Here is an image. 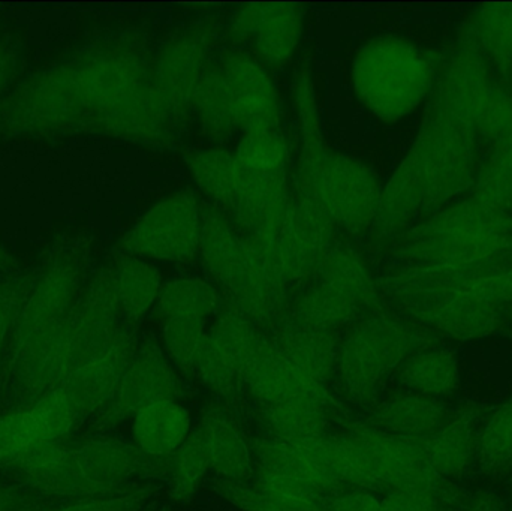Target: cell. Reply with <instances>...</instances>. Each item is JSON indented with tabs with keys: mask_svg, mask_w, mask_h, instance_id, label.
Listing matches in <instances>:
<instances>
[{
	"mask_svg": "<svg viewBox=\"0 0 512 511\" xmlns=\"http://www.w3.org/2000/svg\"><path fill=\"white\" fill-rule=\"evenodd\" d=\"M173 128L152 60L125 39L93 45L33 75L0 105V129L11 134L98 132L162 146Z\"/></svg>",
	"mask_w": 512,
	"mask_h": 511,
	"instance_id": "6da1fadb",
	"label": "cell"
},
{
	"mask_svg": "<svg viewBox=\"0 0 512 511\" xmlns=\"http://www.w3.org/2000/svg\"><path fill=\"white\" fill-rule=\"evenodd\" d=\"M477 132L432 104L417 138L382 188L376 233L402 236L420 216L435 215L477 179Z\"/></svg>",
	"mask_w": 512,
	"mask_h": 511,
	"instance_id": "7a4b0ae2",
	"label": "cell"
},
{
	"mask_svg": "<svg viewBox=\"0 0 512 511\" xmlns=\"http://www.w3.org/2000/svg\"><path fill=\"white\" fill-rule=\"evenodd\" d=\"M294 107L300 129L297 191L348 234L373 228L381 204L382 185L369 167L325 143L309 66L295 77Z\"/></svg>",
	"mask_w": 512,
	"mask_h": 511,
	"instance_id": "3957f363",
	"label": "cell"
},
{
	"mask_svg": "<svg viewBox=\"0 0 512 511\" xmlns=\"http://www.w3.org/2000/svg\"><path fill=\"white\" fill-rule=\"evenodd\" d=\"M198 255L207 273L224 290L228 305L259 329H276L285 320L294 300L291 288L280 281L264 254L222 210L204 209Z\"/></svg>",
	"mask_w": 512,
	"mask_h": 511,
	"instance_id": "277c9868",
	"label": "cell"
},
{
	"mask_svg": "<svg viewBox=\"0 0 512 511\" xmlns=\"http://www.w3.org/2000/svg\"><path fill=\"white\" fill-rule=\"evenodd\" d=\"M397 255L406 264L462 267L512 252V215L475 197L445 207L400 236Z\"/></svg>",
	"mask_w": 512,
	"mask_h": 511,
	"instance_id": "5b68a950",
	"label": "cell"
},
{
	"mask_svg": "<svg viewBox=\"0 0 512 511\" xmlns=\"http://www.w3.org/2000/svg\"><path fill=\"white\" fill-rule=\"evenodd\" d=\"M438 344L439 336L415 321L387 311L376 312L355 321L340 341L334 372L351 401L370 407L388 375L418 351Z\"/></svg>",
	"mask_w": 512,
	"mask_h": 511,
	"instance_id": "8992f818",
	"label": "cell"
},
{
	"mask_svg": "<svg viewBox=\"0 0 512 511\" xmlns=\"http://www.w3.org/2000/svg\"><path fill=\"white\" fill-rule=\"evenodd\" d=\"M351 75L360 104L384 122L411 116L436 83L429 53L400 36H378L364 44L355 54Z\"/></svg>",
	"mask_w": 512,
	"mask_h": 511,
	"instance_id": "52a82bcc",
	"label": "cell"
},
{
	"mask_svg": "<svg viewBox=\"0 0 512 511\" xmlns=\"http://www.w3.org/2000/svg\"><path fill=\"white\" fill-rule=\"evenodd\" d=\"M384 300L363 255L351 243L334 240L313 278L292 300L286 318L310 329L337 332L385 311Z\"/></svg>",
	"mask_w": 512,
	"mask_h": 511,
	"instance_id": "ba28073f",
	"label": "cell"
},
{
	"mask_svg": "<svg viewBox=\"0 0 512 511\" xmlns=\"http://www.w3.org/2000/svg\"><path fill=\"white\" fill-rule=\"evenodd\" d=\"M433 104L493 143L512 134V96L492 80L486 59L471 45L451 54L436 80Z\"/></svg>",
	"mask_w": 512,
	"mask_h": 511,
	"instance_id": "9c48e42d",
	"label": "cell"
},
{
	"mask_svg": "<svg viewBox=\"0 0 512 511\" xmlns=\"http://www.w3.org/2000/svg\"><path fill=\"white\" fill-rule=\"evenodd\" d=\"M379 290L403 317L457 341L486 338L505 321L504 308L450 288L379 285Z\"/></svg>",
	"mask_w": 512,
	"mask_h": 511,
	"instance_id": "30bf717a",
	"label": "cell"
},
{
	"mask_svg": "<svg viewBox=\"0 0 512 511\" xmlns=\"http://www.w3.org/2000/svg\"><path fill=\"white\" fill-rule=\"evenodd\" d=\"M204 209L189 191L156 201L119 240L122 254L165 263H188L200 251Z\"/></svg>",
	"mask_w": 512,
	"mask_h": 511,
	"instance_id": "8fae6325",
	"label": "cell"
},
{
	"mask_svg": "<svg viewBox=\"0 0 512 511\" xmlns=\"http://www.w3.org/2000/svg\"><path fill=\"white\" fill-rule=\"evenodd\" d=\"M83 267L81 252L74 249H60L45 266L44 272L36 276L12 332L8 353L0 374V383L30 341L45 330L62 323L71 314L72 308L80 299L78 293H80Z\"/></svg>",
	"mask_w": 512,
	"mask_h": 511,
	"instance_id": "7c38bea8",
	"label": "cell"
},
{
	"mask_svg": "<svg viewBox=\"0 0 512 511\" xmlns=\"http://www.w3.org/2000/svg\"><path fill=\"white\" fill-rule=\"evenodd\" d=\"M346 435L366 456L379 488L436 492L450 501L465 495L453 483L436 476L427 461L424 438L397 437L357 423L349 425Z\"/></svg>",
	"mask_w": 512,
	"mask_h": 511,
	"instance_id": "4fadbf2b",
	"label": "cell"
},
{
	"mask_svg": "<svg viewBox=\"0 0 512 511\" xmlns=\"http://www.w3.org/2000/svg\"><path fill=\"white\" fill-rule=\"evenodd\" d=\"M81 365L77 336L68 317L36 336L21 351L2 380L9 404L30 407L53 390L60 389Z\"/></svg>",
	"mask_w": 512,
	"mask_h": 511,
	"instance_id": "5bb4252c",
	"label": "cell"
},
{
	"mask_svg": "<svg viewBox=\"0 0 512 511\" xmlns=\"http://www.w3.org/2000/svg\"><path fill=\"white\" fill-rule=\"evenodd\" d=\"M336 225L319 207L294 194L279 233L270 246L259 249L273 272L292 291L315 275L333 245Z\"/></svg>",
	"mask_w": 512,
	"mask_h": 511,
	"instance_id": "9a60e30c",
	"label": "cell"
},
{
	"mask_svg": "<svg viewBox=\"0 0 512 511\" xmlns=\"http://www.w3.org/2000/svg\"><path fill=\"white\" fill-rule=\"evenodd\" d=\"M71 449L81 498L123 494L132 480L170 473V458H149L135 444L117 438L71 441Z\"/></svg>",
	"mask_w": 512,
	"mask_h": 511,
	"instance_id": "2e32d148",
	"label": "cell"
},
{
	"mask_svg": "<svg viewBox=\"0 0 512 511\" xmlns=\"http://www.w3.org/2000/svg\"><path fill=\"white\" fill-rule=\"evenodd\" d=\"M182 386L164 351L153 339L138 345L110 404L93 417V428L110 429L149 405L176 401Z\"/></svg>",
	"mask_w": 512,
	"mask_h": 511,
	"instance_id": "e0dca14e",
	"label": "cell"
},
{
	"mask_svg": "<svg viewBox=\"0 0 512 511\" xmlns=\"http://www.w3.org/2000/svg\"><path fill=\"white\" fill-rule=\"evenodd\" d=\"M209 30H186L173 36L153 60L155 89L174 125L191 111L195 90L209 68Z\"/></svg>",
	"mask_w": 512,
	"mask_h": 511,
	"instance_id": "ac0fdd59",
	"label": "cell"
},
{
	"mask_svg": "<svg viewBox=\"0 0 512 511\" xmlns=\"http://www.w3.org/2000/svg\"><path fill=\"white\" fill-rule=\"evenodd\" d=\"M304 9L297 3H249L234 12L231 38L249 42L264 66L291 62L304 32Z\"/></svg>",
	"mask_w": 512,
	"mask_h": 511,
	"instance_id": "d6986e66",
	"label": "cell"
},
{
	"mask_svg": "<svg viewBox=\"0 0 512 511\" xmlns=\"http://www.w3.org/2000/svg\"><path fill=\"white\" fill-rule=\"evenodd\" d=\"M288 171L256 173L242 167L239 185L225 215L259 249L273 242L291 204Z\"/></svg>",
	"mask_w": 512,
	"mask_h": 511,
	"instance_id": "ffe728a7",
	"label": "cell"
},
{
	"mask_svg": "<svg viewBox=\"0 0 512 511\" xmlns=\"http://www.w3.org/2000/svg\"><path fill=\"white\" fill-rule=\"evenodd\" d=\"M219 68L227 83L239 131L277 129L280 123V101L276 84L267 68L246 50L227 51Z\"/></svg>",
	"mask_w": 512,
	"mask_h": 511,
	"instance_id": "44dd1931",
	"label": "cell"
},
{
	"mask_svg": "<svg viewBox=\"0 0 512 511\" xmlns=\"http://www.w3.org/2000/svg\"><path fill=\"white\" fill-rule=\"evenodd\" d=\"M240 381L261 405L291 401H318L328 407L334 405L325 384L289 362L267 333L246 360Z\"/></svg>",
	"mask_w": 512,
	"mask_h": 511,
	"instance_id": "7402d4cb",
	"label": "cell"
},
{
	"mask_svg": "<svg viewBox=\"0 0 512 511\" xmlns=\"http://www.w3.org/2000/svg\"><path fill=\"white\" fill-rule=\"evenodd\" d=\"M137 348V329L128 324L105 350L69 375L60 390L71 402L78 423L95 417L110 404Z\"/></svg>",
	"mask_w": 512,
	"mask_h": 511,
	"instance_id": "603a6c76",
	"label": "cell"
},
{
	"mask_svg": "<svg viewBox=\"0 0 512 511\" xmlns=\"http://www.w3.org/2000/svg\"><path fill=\"white\" fill-rule=\"evenodd\" d=\"M77 423V414L60 389L5 414L0 417V467L38 444L65 440Z\"/></svg>",
	"mask_w": 512,
	"mask_h": 511,
	"instance_id": "cb8c5ba5",
	"label": "cell"
},
{
	"mask_svg": "<svg viewBox=\"0 0 512 511\" xmlns=\"http://www.w3.org/2000/svg\"><path fill=\"white\" fill-rule=\"evenodd\" d=\"M484 407L463 404L451 411L447 422L430 437L424 438L427 461L441 479H457L469 470L477 458L478 432ZM450 482V480H448Z\"/></svg>",
	"mask_w": 512,
	"mask_h": 511,
	"instance_id": "d4e9b609",
	"label": "cell"
},
{
	"mask_svg": "<svg viewBox=\"0 0 512 511\" xmlns=\"http://www.w3.org/2000/svg\"><path fill=\"white\" fill-rule=\"evenodd\" d=\"M254 452L259 467L258 479L291 480L327 495L340 486L303 440H256Z\"/></svg>",
	"mask_w": 512,
	"mask_h": 511,
	"instance_id": "484cf974",
	"label": "cell"
},
{
	"mask_svg": "<svg viewBox=\"0 0 512 511\" xmlns=\"http://www.w3.org/2000/svg\"><path fill=\"white\" fill-rule=\"evenodd\" d=\"M450 414L442 399L412 392L397 393L370 411L367 425L397 437L427 438L447 422Z\"/></svg>",
	"mask_w": 512,
	"mask_h": 511,
	"instance_id": "4316f807",
	"label": "cell"
},
{
	"mask_svg": "<svg viewBox=\"0 0 512 511\" xmlns=\"http://www.w3.org/2000/svg\"><path fill=\"white\" fill-rule=\"evenodd\" d=\"M271 338L289 362L319 383H327L336 371L337 332L310 329L285 318Z\"/></svg>",
	"mask_w": 512,
	"mask_h": 511,
	"instance_id": "83f0119b",
	"label": "cell"
},
{
	"mask_svg": "<svg viewBox=\"0 0 512 511\" xmlns=\"http://www.w3.org/2000/svg\"><path fill=\"white\" fill-rule=\"evenodd\" d=\"M189 434L191 417L176 401L156 402L135 414V446L149 458H171Z\"/></svg>",
	"mask_w": 512,
	"mask_h": 511,
	"instance_id": "f1b7e54d",
	"label": "cell"
},
{
	"mask_svg": "<svg viewBox=\"0 0 512 511\" xmlns=\"http://www.w3.org/2000/svg\"><path fill=\"white\" fill-rule=\"evenodd\" d=\"M107 269L123 318L137 324L155 308L164 284L161 272L149 261L128 254H120Z\"/></svg>",
	"mask_w": 512,
	"mask_h": 511,
	"instance_id": "f546056e",
	"label": "cell"
},
{
	"mask_svg": "<svg viewBox=\"0 0 512 511\" xmlns=\"http://www.w3.org/2000/svg\"><path fill=\"white\" fill-rule=\"evenodd\" d=\"M198 428L206 441L210 464L222 479L246 483L252 476L251 449L233 419L221 411H210Z\"/></svg>",
	"mask_w": 512,
	"mask_h": 511,
	"instance_id": "4dcf8cb0",
	"label": "cell"
},
{
	"mask_svg": "<svg viewBox=\"0 0 512 511\" xmlns=\"http://www.w3.org/2000/svg\"><path fill=\"white\" fill-rule=\"evenodd\" d=\"M399 383L418 395L447 398L459 390V362L448 348L418 351L400 366Z\"/></svg>",
	"mask_w": 512,
	"mask_h": 511,
	"instance_id": "1f68e13d",
	"label": "cell"
},
{
	"mask_svg": "<svg viewBox=\"0 0 512 511\" xmlns=\"http://www.w3.org/2000/svg\"><path fill=\"white\" fill-rule=\"evenodd\" d=\"M185 162L198 189L225 212L233 201L242 174L236 155L222 147H209L186 153Z\"/></svg>",
	"mask_w": 512,
	"mask_h": 511,
	"instance_id": "d6a6232c",
	"label": "cell"
},
{
	"mask_svg": "<svg viewBox=\"0 0 512 511\" xmlns=\"http://www.w3.org/2000/svg\"><path fill=\"white\" fill-rule=\"evenodd\" d=\"M474 47L486 60H492L505 78L512 81V3H492L475 12L469 24Z\"/></svg>",
	"mask_w": 512,
	"mask_h": 511,
	"instance_id": "836d02e7",
	"label": "cell"
},
{
	"mask_svg": "<svg viewBox=\"0 0 512 511\" xmlns=\"http://www.w3.org/2000/svg\"><path fill=\"white\" fill-rule=\"evenodd\" d=\"M221 293L207 279H170L162 284L153 314L159 323L170 318H200L209 320L221 309Z\"/></svg>",
	"mask_w": 512,
	"mask_h": 511,
	"instance_id": "e575fe53",
	"label": "cell"
},
{
	"mask_svg": "<svg viewBox=\"0 0 512 511\" xmlns=\"http://www.w3.org/2000/svg\"><path fill=\"white\" fill-rule=\"evenodd\" d=\"M191 110L197 114L201 128L210 140L222 141L233 132L239 131L230 93L219 63H210L204 72L195 90Z\"/></svg>",
	"mask_w": 512,
	"mask_h": 511,
	"instance_id": "d590c367",
	"label": "cell"
},
{
	"mask_svg": "<svg viewBox=\"0 0 512 511\" xmlns=\"http://www.w3.org/2000/svg\"><path fill=\"white\" fill-rule=\"evenodd\" d=\"M312 450L322 467L340 483V485L376 486L379 488L375 473L370 467L360 447L348 437H324L303 440Z\"/></svg>",
	"mask_w": 512,
	"mask_h": 511,
	"instance_id": "8d00e7d4",
	"label": "cell"
},
{
	"mask_svg": "<svg viewBox=\"0 0 512 511\" xmlns=\"http://www.w3.org/2000/svg\"><path fill=\"white\" fill-rule=\"evenodd\" d=\"M328 405L318 401H291L261 405V420L273 438L312 440L327 435Z\"/></svg>",
	"mask_w": 512,
	"mask_h": 511,
	"instance_id": "74e56055",
	"label": "cell"
},
{
	"mask_svg": "<svg viewBox=\"0 0 512 511\" xmlns=\"http://www.w3.org/2000/svg\"><path fill=\"white\" fill-rule=\"evenodd\" d=\"M475 461L487 476L512 471V395L481 423Z\"/></svg>",
	"mask_w": 512,
	"mask_h": 511,
	"instance_id": "f35d334b",
	"label": "cell"
},
{
	"mask_svg": "<svg viewBox=\"0 0 512 511\" xmlns=\"http://www.w3.org/2000/svg\"><path fill=\"white\" fill-rule=\"evenodd\" d=\"M472 197L512 215V134L495 143L486 164L477 173Z\"/></svg>",
	"mask_w": 512,
	"mask_h": 511,
	"instance_id": "ab89813d",
	"label": "cell"
},
{
	"mask_svg": "<svg viewBox=\"0 0 512 511\" xmlns=\"http://www.w3.org/2000/svg\"><path fill=\"white\" fill-rule=\"evenodd\" d=\"M210 467L206 441L200 428L194 429L170 458L171 497L176 501L191 500Z\"/></svg>",
	"mask_w": 512,
	"mask_h": 511,
	"instance_id": "60d3db41",
	"label": "cell"
},
{
	"mask_svg": "<svg viewBox=\"0 0 512 511\" xmlns=\"http://www.w3.org/2000/svg\"><path fill=\"white\" fill-rule=\"evenodd\" d=\"M234 155L246 170L282 173L288 167L289 147L277 129H261L245 132Z\"/></svg>",
	"mask_w": 512,
	"mask_h": 511,
	"instance_id": "b9f144b4",
	"label": "cell"
},
{
	"mask_svg": "<svg viewBox=\"0 0 512 511\" xmlns=\"http://www.w3.org/2000/svg\"><path fill=\"white\" fill-rule=\"evenodd\" d=\"M161 324L162 339L168 357L180 371L191 374L207 332V321L200 318H170Z\"/></svg>",
	"mask_w": 512,
	"mask_h": 511,
	"instance_id": "7bdbcfd3",
	"label": "cell"
},
{
	"mask_svg": "<svg viewBox=\"0 0 512 511\" xmlns=\"http://www.w3.org/2000/svg\"><path fill=\"white\" fill-rule=\"evenodd\" d=\"M35 278L32 276V278L0 282V374H2L3 363H5L18 315L32 290Z\"/></svg>",
	"mask_w": 512,
	"mask_h": 511,
	"instance_id": "ee69618b",
	"label": "cell"
},
{
	"mask_svg": "<svg viewBox=\"0 0 512 511\" xmlns=\"http://www.w3.org/2000/svg\"><path fill=\"white\" fill-rule=\"evenodd\" d=\"M153 489H132L123 494L107 495V497L80 498L60 504L54 509L45 511H144V504L152 498Z\"/></svg>",
	"mask_w": 512,
	"mask_h": 511,
	"instance_id": "f6af8a7d",
	"label": "cell"
},
{
	"mask_svg": "<svg viewBox=\"0 0 512 511\" xmlns=\"http://www.w3.org/2000/svg\"><path fill=\"white\" fill-rule=\"evenodd\" d=\"M442 503L454 501L430 491H393L382 501V511H436Z\"/></svg>",
	"mask_w": 512,
	"mask_h": 511,
	"instance_id": "bcb514c9",
	"label": "cell"
},
{
	"mask_svg": "<svg viewBox=\"0 0 512 511\" xmlns=\"http://www.w3.org/2000/svg\"><path fill=\"white\" fill-rule=\"evenodd\" d=\"M324 511H382V501L366 491L331 494L325 500Z\"/></svg>",
	"mask_w": 512,
	"mask_h": 511,
	"instance_id": "7dc6e473",
	"label": "cell"
},
{
	"mask_svg": "<svg viewBox=\"0 0 512 511\" xmlns=\"http://www.w3.org/2000/svg\"><path fill=\"white\" fill-rule=\"evenodd\" d=\"M36 501L26 489L0 483V511L14 509Z\"/></svg>",
	"mask_w": 512,
	"mask_h": 511,
	"instance_id": "c3c4849f",
	"label": "cell"
},
{
	"mask_svg": "<svg viewBox=\"0 0 512 511\" xmlns=\"http://www.w3.org/2000/svg\"><path fill=\"white\" fill-rule=\"evenodd\" d=\"M15 54L9 48L0 47V93L5 89L15 71Z\"/></svg>",
	"mask_w": 512,
	"mask_h": 511,
	"instance_id": "681fc988",
	"label": "cell"
},
{
	"mask_svg": "<svg viewBox=\"0 0 512 511\" xmlns=\"http://www.w3.org/2000/svg\"><path fill=\"white\" fill-rule=\"evenodd\" d=\"M48 507L45 504L39 503V501H33V503L24 504V506L14 507V509L2 510V511H45Z\"/></svg>",
	"mask_w": 512,
	"mask_h": 511,
	"instance_id": "f907efd6",
	"label": "cell"
},
{
	"mask_svg": "<svg viewBox=\"0 0 512 511\" xmlns=\"http://www.w3.org/2000/svg\"><path fill=\"white\" fill-rule=\"evenodd\" d=\"M465 495L460 500L454 501V503H442L436 511H463L462 503Z\"/></svg>",
	"mask_w": 512,
	"mask_h": 511,
	"instance_id": "816d5d0a",
	"label": "cell"
},
{
	"mask_svg": "<svg viewBox=\"0 0 512 511\" xmlns=\"http://www.w3.org/2000/svg\"><path fill=\"white\" fill-rule=\"evenodd\" d=\"M505 321H507L508 326H510V329L512 330V308L508 311V314L505 315Z\"/></svg>",
	"mask_w": 512,
	"mask_h": 511,
	"instance_id": "f5cc1de1",
	"label": "cell"
},
{
	"mask_svg": "<svg viewBox=\"0 0 512 511\" xmlns=\"http://www.w3.org/2000/svg\"><path fill=\"white\" fill-rule=\"evenodd\" d=\"M161 511H171V510H170V507H164V509H162Z\"/></svg>",
	"mask_w": 512,
	"mask_h": 511,
	"instance_id": "db71d44e",
	"label": "cell"
},
{
	"mask_svg": "<svg viewBox=\"0 0 512 511\" xmlns=\"http://www.w3.org/2000/svg\"><path fill=\"white\" fill-rule=\"evenodd\" d=\"M511 511H512V504H511Z\"/></svg>",
	"mask_w": 512,
	"mask_h": 511,
	"instance_id": "11a10c76",
	"label": "cell"
}]
</instances>
